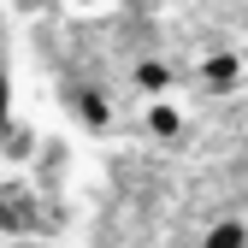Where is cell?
I'll return each instance as SVG.
<instances>
[{"instance_id":"obj_7","label":"cell","mask_w":248,"mask_h":248,"mask_svg":"<svg viewBox=\"0 0 248 248\" xmlns=\"http://www.w3.org/2000/svg\"><path fill=\"white\" fill-rule=\"evenodd\" d=\"M207 248H242V219H219L207 231Z\"/></svg>"},{"instance_id":"obj_9","label":"cell","mask_w":248,"mask_h":248,"mask_svg":"<svg viewBox=\"0 0 248 248\" xmlns=\"http://www.w3.org/2000/svg\"><path fill=\"white\" fill-rule=\"evenodd\" d=\"M6 118H12V77L0 71V124H6Z\"/></svg>"},{"instance_id":"obj_10","label":"cell","mask_w":248,"mask_h":248,"mask_svg":"<svg viewBox=\"0 0 248 248\" xmlns=\"http://www.w3.org/2000/svg\"><path fill=\"white\" fill-rule=\"evenodd\" d=\"M0 177H6V171H0Z\"/></svg>"},{"instance_id":"obj_4","label":"cell","mask_w":248,"mask_h":248,"mask_svg":"<svg viewBox=\"0 0 248 248\" xmlns=\"http://www.w3.org/2000/svg\"><path fill=\"white\" fill-rule=\"evenodd\" d=\"M71 112H77V124H83V130H112V101L101 95V89L95 83H83V89H71Z\"/></svg>"},{"instance_id":"obj_5","label":"cell","mask_w":248,"mask_h":248,"mask_svg":"<svg viewBox=\"0 0 248 248\" xmlns=\"http://www.w3.org/2000/svg\"><path fill=\"white\" fill-rule=\"evenodd\" d=\"M142 130L154 136V142H177L183 136V107L166 95V101H148V112H142Z\"/></svg>"},{"instance_id":"obj_6","label":"cell","mask_w":248,"mask_h":248,"mask_svg":"<svg viewBox=\"0 0 248 248\" xmlns=\"http://www.w3.org/2000/svg\"><path fill=\"white\" fill-rule=\"evenodd\" d=\"M130 83L142 89L148 101H166V95H171V83H177V71L166 65V59H136V71H130Z\"/></svg>"},{"instance_id":"obj_2","label":"cell","mask_w":248,"mask_h":248,"mask_svg":"<svg viewBox=\"0 0 248 248\" xmlns=\"http://www.w3.org/2000/svg\"><path fill=\"white\" fill-rule=\"evenodd\" d=\"M36 148H42V130H36V124H24L18 112L0 124V171H6V166H30Z\"/></svg>"},{"instance_id":"obj_3","label":"cell","mask_w":248,"mask_h":248,"mask_svg":"<svg viewBox=\"0 0 248 248\" xmlns=\"http://www.w3.org/2000/svg\"><path fill=\"white\" fill-rule=\"evenodd\" d=\"M201 83L213 89V95H236V89H242V53H231V47L207 53L201 59Z\"/></svg>"},{"instance_id":"obj_8","label":"cell","mask_w":248,"mask_h":248,"mask_svg":"<svg viewBox=\"0 0 248 248\" xmlns=\"http://www.w3.org/2000/svg\"><path fill=\"white\" fill-rule=\"evenodd\" d=\"M59 6H65L71 18H101V12H112L118 0H59Z\"/></svg>"},{"instance_id":"obj_1","label":"cell","mask_w":248,"mask_h":248,"mask_svg":"<svg viewBox=\"0 0 248 248\" xmlns=\"http://www.w3.org/2000/svg\"><path fill=\"white\" fill-rule=\"evenodd\" d=\"M42 189L18 177H0V236H36L42 231Z\"/></svg>"}]
</instances>
